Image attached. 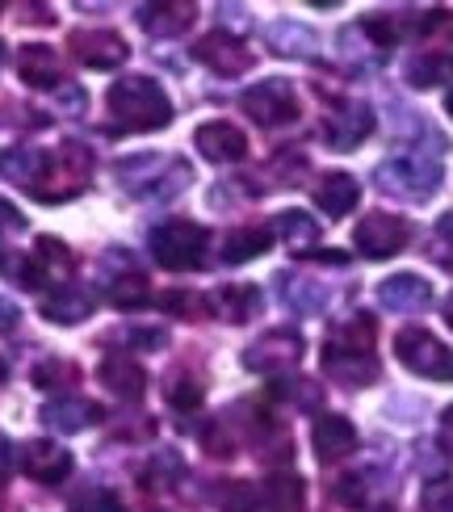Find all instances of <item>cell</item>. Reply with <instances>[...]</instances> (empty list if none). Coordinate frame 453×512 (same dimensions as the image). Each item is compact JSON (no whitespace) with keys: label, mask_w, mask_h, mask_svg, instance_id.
Wrapping results in <instances>:
<instances>
[{"label":"cell","mask_w":453,"mask_h":512,"mask_svg":"<svg viewBox=\"0 0 453 512\" xmlns=\"http://www.w3.org/2000/svg\"><path fill=\"white\" fill-rule=\"evenodd\" d=\"M110 114L126 131H160L172 122V101L151 76H126L110 89Z\"/></svg>","instance_id":"cell-1"},{"label":"cell","mask_w":453,"mask_h":512,"mask_svg":"<svg viewBox=\"0 0 453 512\" xmlns=\"http://www.w3.org/2000/svg\"><path fill=\"white\" fill-rule=\"evenodd\" d=\"M89 177H93V152L84 143H63L59 152H47V168H42V177L30 194L38 202H68L84 194Z\"/></svg>","instance_id":"cell-2"},{"label":"cell","mask_w":453,"mask_h":512,"mask_svg":"<svg viewBox=\"0 0 453 512\" xmlns=\"http://www.w3.org/2000/svg\"><path fill=\"white\" fill-rule=\"evenodd\" d=\"M378 189L403 202H428L441 189V164L428 156H391L374 173Z\"/></svg>","instance_id":"cell-3"},{"label":"cell","mask_w":453,"mask_h":512,"mask_svg":"<svg viewBox=\"0 0 453 512\" xmlns=\"http://www.w3.org/2000/svg\"><path fill=\"white\" fill-rule=\"evenodd\" d=\"M147 244H151V256H156L160 269L185 273V269H198V265H202L206 227L189 223V219H164L160 227H151Z\"/></svg>","instance_id":"cell-4"},{"label":"cell","mask_w":453,"mask_h":512,"mask_svg":"<svg viewBox=\"0 0 453 512\" xmlns=\"http://www.w3.org/2000/svg\"><path fill=\"white\" fill-rule=\"evenodd\" d=\"M118 177L126 181V189L139 198H172L193 181L189 164L181 160H160V156H135L118 164Z\"/></svg>","instance_id":"cell-5"},{"label":"cell","mask_w":453,"mask_h":512,"mask_svg":"<svg viewBox=\"0 0 453 512\" xmlns=\"http://www.w3.org/2000/svg\"><path fill=\"white\" fill-rule=\"evenodd\" d=\"M395 353H399L403 366L412 374H420V378H433V382H449L453 378V353L424 328L399 332L395 336Z\"/></svg>","instance_id":"cell-6"},{"label":"cell","mask_w":453,"mask_h":512,"mask_svg":"<svg viewBox=\"0 0 453 512\" xmlns=\"http://www.w3.org/2000/svg\"><path fill=\"white\" fill-rule=\"evenodd\" d=\"M240 105H244V114H248L252 122H261V126H286V122L298 118L294 84L282 80V76L252 84V89L240 97Z\"/></svg>","instance_id":"cell-7"},{"label":"cell","mask_w":453,"mask_h":512,"mask_svg":"<svg viewBox=\"0 0 453 512\" xmlns=\"http://www.w3.org/2000/svg\"><path fill=\"white\" fill-rule=\"evenodd\" d=\"M298 357H302V336L294 328H273L256 345H248L244 366L256 374H286L298 366Z\"/></svg>","instance_id":"cell-8"},{"label":"cell","mask_w":453,"mask_h":512,"mask_svg":"<svg viewBox=\"0 0 453 512\" xmlns=\"http://www.w3.org/2000/svg\"><path fill=\"white\" fill-rule=\"evenodd\" d=\"M412 240V227L395 215H365L353 231V244L361 256H370V261H386V256H395L407 248Z\"/></svg>","instance_id":"cell-9"},{"label":"cell","mask_w":453,"mask_h":512,"mask_svg":"<svg viewBox=\"0 0 453 512\" xmlns=\"http://www.w3.org/2000/svg\"><path fill=\"white\" fill-rule=\"evenodd\" d=\"M370 131H374V110L365 101H340L336 110L323 118V139H328V147H336V152H353V147L370 139Z\"/></svg>","instance_id":"cell-10"},{"label":"cell","mask_w":453,"mask_h":512,"mask_svg":"<svg viewBox=\"0 0 453 512\" xmlns=\"http://www.w3.org/2000/svg\"><path fill=\"white\" fill-rule=\"evenodd\" d=\"M72 273V252L68 244H59L55 236H38L30 261L21 265V286L26 290H42V286H55L59 277Z\"/></svg>","instance_id":"cell-11"},{"label":"cell","mask_w":453,"mask_h":512,"mask_svg":"<svg viewBox=\"0 0 453 512\" xmlns=\"http://www.w3.org/2000/svg\"><path fill=\"white\" fill-rule=\"evenodd\" d=\"M193 59L206 63V68H214L219 76H240V72H248L252 63H256V55H252L235 34H227V30H214V34H206V38H198V47H193Z\"/></svg>","instance_id":"cell-12"},{"label":"cell","mask_w":453,"mask_h":512,"mask_svg":"<svg viewBox=\"0 0 453 512\" xmlns=\"http://www.w3.org/2000/svg\"><path fill=\"white\" fill-rule=\"evenodd\" d=\"M68 47L76 51L84 68H93V72H110L131 55V47H126L122 34H114V30H76L68 38Z\"/></svg>","instance_id":"cell-13"},{"label":"cell","mask_w":453,"mask_h":512,"mask_svg":"<svg viewBox=\"0 0 453 512\" xmlns=\"http://www.w3.org/2000/svg\"><path fill=\"white\" fill-rule=\"evenodd\" d=\"M378 303L395 315H416L433 303V286H428L420 273H395L378 286Z\"/></svg>","instance_id":"cell-14"},{"label":"cell","mask_w":453,"mask_h":512,"mask_svg":"<svg viewBox=\"0 0 453 512\" xmlns=\"http://www.w3.org/2000/svg\"><path fill=\"white\" fill-rule=\"evenodd\" d=\"M21 471L34 483H59L72 475V454L59 441H26L21 450Z\"/></svg>","instance_id":"cell-15"},{"label":"cell","mask_w":453,"mask_h":512,"mask_svg":"<svg viewBox=\"0 0 453 512\" xmlns=\"http://www.w3.org/2000/svg\"><path fill=\"white\" fill-rule=\"evenodd\" d=\"M193 143H198V152L214 164H231V160H244L248 152V139L240 126H231V122H206L198 126V135H193Z\"/></svg>","instance_id":"cell-16"},{"label":"cell","mask_w":453,"mask_h":512,"mask_svg":"<svg viewBox=\"0 0 453 512\" xmlns=\"http://www.w3.org/2000/svg\"><path fill=\"white\" fill-rule=\"evenodd\" d=\"M311 445H315L319 462H340V458H349V454L357 450V429H353V420H344V416H319L315 429H311Z\"/></svg>","instance_id":"cell-17"},{"label":"cell","mask_w":453,"mask_h":512,"mask_svg":"<svg viewBox=\"0 0 453 512\" xmlns=\"http://www.w3.org/2000/svg\"><path fill=\"white\" fill-rule=\"evenodd\" d=\"M17 76H21V84H30V89H55L63 80V63L51 47L30 42V47H21V55H17Z\"/></svg>","instance_id":"cell-18"},{"label":"cell","mask_w":453,"mask_h":512,"mask_svg":"<svg viewBox=\"0 0 453 512\" xmlns=\"http://www.w3.org/2000/svg\"><path fill=\"white\" fill-rule=\"evenodd\" d=\"M97 307V298L84 290V286H59L51 298H42V315L51 319V324H80V319H89Z\"/></svg>","instance_id":"cell-19"},{"label":"cell","mask_w":453,"mask_h":512,"mask_svg":"<svg viewBox=\"0 0 453 512\" xmlns=\"http://www.w3.org/2000/svg\"><path fill=\"white\" fill-rule=\"evenodd\" d=\"M323 370H328V378H336L340 387H365V382L378 378V361H374V353H336V349H323Z\"/></svg>","instance_id":"cell-20"},{"label":"cell","mask_w":453,"mask_h":512,"mask_svg":"<svg viewBox=\"0 0 453 512\" xmlns=\"http://www.w3.org/2000/svg\"><path fill=\"white\" fill-rule=\"evenodd\" d=\"M101 420V408L89 399H55L42 408V424L55 433H80V429H89V424Z\"/></svg>","instance_id":"cell-21"},{"label":"cell","mask_w":453,"mask_h":512,"mask_svg":"<svg viewBox=\"0 0 453 512\" xmlns=\"http://www.w3.org/2000/svg\"><path fill=\"white\" fill-rule=\"evenodd\" d=\"M315 202H319L323 215L340 219V215H349V210L361 202V185L349 173H328V177L315 185Z\"/></svg>","instance_id":"cell-22"},{"label":"cell","mask_w":453,"mask_h":512,"mask_svg":"<svg viewBox=\"0 0 453 512\" xmlns=\"http://www.w3.org/2000/svg\"><path fill=\"white\" fill-rule=\"evenodd\" d=\"M101 382H105V387H110L118 399H143V391H147L143 366H139V361H131V357H122V353H114V357L101 361Z\"/></svg>","instance_id":"cell-23"},{"label":"cell","mask_w":453,"mask_h":512,"mask_svg":"<svg viewBox=\"0 0 453 512\" xmlns=\"http://www.w3.org/2000/svg\"><path fill=\"white\" fill-rule=\"evenodd\" d=\"M198 17V5H189V0H172V5H147L139 9V21L147 34H160V38H172L189 30V21Z\"/></svg>","instance_id":"cell-24"},{"label":"cell","mask_w":453,"mask_h":512,"mask_svg":"<svg viewBox=\"0 0 453 512\" xmlns=\"http://www.w3.org/2000/svg\"><path fill=\"white\" fill-rule=\"evenodd\" d=\"M407 84L412 89H437V84L453 80V55L449 51H420L407 59Z\"/></svg>","instance_id":"cell-25"},{"label":"cell","mask_w":453,"mask_h":512,"mask_svg":"<svg viewBox=\"0 0 453 512\" xmlns=\"http://www.w3.org/2000/svg\"><path fill=\"white\" fill-rule=\"evenodd\" d=\"M42 168H47V152H34V147H9V152H0V177L21 189H34Z\"/></svg>","instance_id":"cell-26"},{"label":"cell","mask_w":453,"mask_h":512,"mask_svg":"<svg viewBox=\"0 0 453 512\" xmlns=\"http://www.w3.org/2000/svg\"><path fill=\"white\" fill-rule=\"evenodd\" d=\"M210 307L219 311V319H227V324H248V319L261 311V290L256 286H223L210 298Z\"/></svg>","instance_id":"cell-27"},{"label":"cell","mask_w":453,"mask_h":512,"mask_svg":"<svg viewBox=\"0 0 453 512\" xmlns=\"http://www.w3.org/2000/svg\"><path fill=\"white\" fill-rule=\"evenodd\" d=\"M185 479V458L177 450H160V454H151V462L143 466V492H172Z\"/></svg>","instance_id":"cell-28"},{"label":"cell","mask_w":453,"mask_h":512,"mask_svg":"<svg viewBox=\"0 0 453 512\" xmlns=\"http://www.w3.org/2000/svg\"><path fill=\"white\" fill-rule=\"evenodd\" d=\"M277 236H282V244L298 256H307V248L319 244V223L307 215V210H282L277 215Z\"/></svg>","instance_id":"cell-29"},{"label":"cell","mask_w":453,"mask_h":512,"mask_svg":"<svg viewBox=\"0 0 453 512\" xmlns=\"http://www.w3.org/2000/svg\"><path fill=\"white\" fill-rule=\"evenodd\" d=\"M323 349H336V353H374V319L370 315H353L349 324L332 328L328 345Z\"/></svg>","instance_id":"cell-30"},{"label":"cell","mask_w":453,"mask_h":512,"mask_svg":"<svg viewBox=\"0 0 453 512\" xmlns=\"http://www.w3.org/2000/svg\"><path fill=\"white\" fill-rule=\"evenodd\" d=\"M269 244H273V231H265V227H240V231H231V236L223 240V261L227 265H244V261H252V256H261Z\"/></svg>","instance_id":"cell-31"},{"label":"cell","mask_w":453,"mask_h":512,"mask_svg":"<svg viewBox=\"0 0 453 512\" xmlns=\"http://www.w3.org/2000/svg\"><path fill=\"white\" fill-rule=\"evenodd\" d=\"M261 500H265L269 512H302V504H307V492H302V479L298 475H273L265 483Z\"/></svg>","instance_id":"cell-32"},{"label":"cell","mask_w":453,"mask_h":512,"mask_svg":"<svg viewBox=\"0 0 453 512\" xmlns=\"http://www.w3.org/2000/svg\"><path fill=\"white\" fill-rule=\"evenodd\" d=\"M265 38L277 55H311L315 51V34L307 26H298V21H273Z\"/></svg>","instance_id":"cell-33"},{"label":"cell","mask_w":453,"mask_h":512,"mask_svg":"<svg viewBox=\"0 0 453 512\" xmlns=\"http://www.w3.org/2000/svg\"><path fill=\"white\" fill-rule=\"evenodd\" d=\"M110 298H114V307H143L147 298H151L147 277H143V273H122V277H114Z\"/></svg>","instance_id":"cell-34"},{"label":"cell","mask_w":453,"mask_h":512,"mask_svg":"<svg viewBox=\"0 0 453 512\" xmlns=\"http://www.w3.org/2000/svg\"><path fill=\"white\" fill-rule=\"evenodd\" d=\"M273 395L277 399H290L294 403V408H319V399H323V391L315 387V382H307V378H282V382H277V387H273Z\"/></svg>","instance_id":"cell-35"},{"label":"cell","mask_w":453,"mask_h":512,"mask_svg":"<svg viewBox=\"0 0 453 512\" xmlns=\"http://www.w3.org/2000/svg\"><path fill=\"white\" fill-rule=\"evenodd\" d=\"M219 508L223 512H261V492H256L252 483H223Z\"/></svg>","instance_id":"cell-36"},{"label":"cell","mask_w":453,"mask_h":512,"mask_svg":"<svg viewBox=\"0 0 453 512\" xmlns=\"http://www.w3.org/2000/svg\"><path fill=\"white\" fill-rule=\"evenodd\" d=\"M68 512H126V508H122V500L110 492V487H89V492H80L68 504Z\"/></svg>","instance_id":"cell-37"},{"label":"cell","mask_w":453,"mask_h":512,"mask_svg":"<svg viewBox=\"0 0 453 512\" xmlns=\"http://www.w3.org/2000/svg\"><path fill=\"white\" fill-rule=\"evenodd\" d=\"M202 382L198 378H177V382H172V387H168V403H172V408H177V412H193V408H202Z\"/></svg>","instance_id":"cell-38"},{"label":"cell","mask_w":453,"mask_h":512,"mask_svg":"<svg viewBox=\"0 0 453 512\" xmlns=\"http://www.w3.org/2000/svg\"><path fill=\"white\" fill-rule=\"evenodd\" d=\"M160 307L164 311H172V315H185V319H193V315H206V298H198V294H189V290H172V294H160Z\"/></svg>","instance_id":"cell-39"},{"label":"cell","mask_w":453,"mask_h":512,"mask_svg":"<svg viewBox=\"0 0 453 512\" xmlns=\"http://www.w3.org/2000/svg\"><path fill=\"white\" fill-rule=\"evenodd\" d=\"M202 445H206L210 458H231L235 445H231V433H227V416H219V420H214L210 429L202 433Z\"/></svg>","instance_id":"cell-40"},{"label":"cell","mask_w":453,"mask_h":512,"mask_svg":"<svg viewBox=\"0 0 453 512\" xmlns=\"http://www.w3.org/2000/svg\"><path fill=\"white\" fill-rule=\"evenodd\" d=\"M420 504H424V512H453V483L449 479H433L424 487Z\"/></svg>","instance_id":"cell-41"},{"label":"cell","mask_w":453,"mask_h":512,"mask_svg":"<svg viewBox=\"0 0 453 512\" xmlns=\"http://www.w3.org/2000/svg\"><path fill=\"white\" fill-rule=\"evenodd\" d=\"M433 256L445 269H453V215H441L433 227Z\"/></svg>","instance_id":"cell-42"},{"label":"cell","mask_w":453,"mask_h":512,"mask_svg":"<svg viewBox=\"0 0 453 512\" xmlns=\"http://www.w3.org/2000/svg\"><path fill=\"white\" fill-rule=\"evenodd\" d=\"M72 378H76V370L68 366V361H42V366L34 370V387L51 391V387H59V382H72Z\"/></svg>","instance_id":"cell-43"},{"label":"cell","mask_w":453,"mask_h":512,"mask_svg":"<svg viewBox=\"0 0 453 512\" xmlns=\"http://www.w3.org/2000/svg\"><path fill=\"white\" fill-rule=\"evenodd\" d=\"M336 500H340V504H349V508H361V504H365V483H361L357 475L340 479V483H336Z\"/></svg>","instance_id":"cell-44"},{"label":"cell","mask_w":453,"mask_h":512,"mask_svg":"<svg viewBox=\"0 0 453 512\" xmlns=\"http://www.w3.org/2000/svg\"><path fill=\"white\" fill-rule=\"evenodd\" d=\"M26 227V219H21V210L9 206V202H0V231H21Z\"/></svg>","instance_id":"cell-45"},{"label":"cell","mask_w":453,"mask_h":512,"mask_svg":"<svg viewBox=\"0 0 453 512\" xmlns=\"http://www.w3.org/2000/svg\"><path fill=\"white\" fill-rule=\"evenodd\" d=\"M17 319H21V311L9 303V298H0V332H13Z\"/></svg>","instance_id":"cell-46"},{"label":"cell","mask_w":453,"mask_h":512,"mask_svg":"<svg viewBox=\"0 0 453 512\" xmlns=\"http://www.w3.org/2000/svg\"><path fill=\"white\" fill-rule=\"evenodd\" d=\"M13 475V445H9V437L0 433V483H5Z\"/></svg>","instance_id":"cell-47"},{"label":"cell","mask_w":453,"mask_h":512,"mask_svg":"<svg viewBox=\"0 0 453 512\" xmlns=\"http://www.w3.org/2000/svg\"><path fill=\"white\" fill-rule=\"evenodd\" d=\"M441 445L453 454V408H445V416H441Z\"/></svg>","instance_id":"cell-48"},{"label":"cell","mask_w":453,"mask_h":512,"mask_svg":"<svg viewBox=\"0 0 453 512\" xmlns=\"http://www.w3.org/2000/svg\"><path fill=\"white\" fill-rule=\"evenodd\" d=\"M445 319H449V328H453V294L445 298Z\"/></svg>","instance_id":"cell-49"},{"label":"cell","mask_w":453,"mask_h":512,"mask_svg":"<svg viewBox=\"0 0 453 512\" xmlns=\"http://www.w3.org/2000/svg\"><path fill=\"white\" fill-rule=\"evenodd\" d=\"M445 110H449V118H453V93H449V97H445Z\"/></svg>","instance_id":"cell-50"},{"label":"cell","mask_w":453,"mask_h":512,"mask_svg":"<svg viewBox=\"0 0 453 512\" xmlns=\"http://www.w3.org/2000/svg\"><path fill=\"white\" fill-rule=\"evenodd\" d=\"M0 59H5V42H0Z\"/></svg>","instance_id":"cell-51"},{"label":"cell","mask_w":453,"mask_h":512,"mask_svg":"<svg viewBox=\"0 0 453 512\" xmlns=\"http://www.w3.org/2000/svg\"><path fill=\"white\" fill-rule=\"evenodd\" d=\"M0 378H5V361H0Z\"/></svg>","instance_id":"cell-52"}]
</instances>
